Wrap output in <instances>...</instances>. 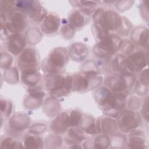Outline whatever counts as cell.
<instances>
[{"mask_svg":"<svg viewBox=\"0 0 149 149\" xmlns=\"http://www.w3.org/2000/svg\"><path fill=\"white\" fill-rule=\"evenodd\" d=\"M128 93L113 92L106 86L97 88L94 99L105 115L116 118L126 105Z\"/></svg>","mask_w":149,"mask_h":149,"instance_id":"cell-1","label":"cell"},{"mask_svg":"<svg viewBox=\"0 0 149 149\" xmlns=\"http://www.w3.org/2000/svg\"><path fill=\"white\" fill-rule=\"evenodd\" d=\"M43 79L45 90L53 97L66 96L72 90V76L69 74L46 73Z\"/></svg>","mask_w":149,"mask_h":149,"instance_id":"cell-2","label":"cell"},{"mask_svg":"<svg viewBox=\"0 0 149 149\" xmlns=\"http://www.w3.org/2000/svg\"><path fill=\"white\" fill-rule=\"evenodd\" d=\"M69 57L66 48L58 47L52 49L41 63V69L45 73L62 72L66 67Z\"/></svg>","mask_w":149,"mask_h":149,"instance_id":"cell-3","label":"cell"},{"mask_svg":"<svg viewBox=\"0 0 149 149\" xmlns=\"http://www.w3.org/2000/svg\"><path fill=\"white\" fill-rule=\"evenodd\" d=\"M121 16L112 9L97 8L93 15V25L97 26L109 33H115L120 24Z\"/></svg>","mask_w":149,"mask_h":149,"instance_id":"cell-4","label":"cell"},{"mask_svg":"<svg viewBox=\"0 0 149 149\" xmlns=\"http://www.w3.org/2000/svg\"><path fill=\"white\" fill-rule=\"evenodd\" d=\"M15 5L17 11L24 14L36 24L41 23L47 15V11L38 1H15Z\"/></svg>","mask_w":149,"mask_h":149,"instance_id":"cell-5","label":"cell"},{"mask_svg":"<svg viewBox=\"0 0 149 149\" xmlns=\"http://www.w3.org/2000/svg\"><path fill=\"white\" fill-rule=\"evenodd\" d=\"M122 41L120 36L111 33L107 37L97 41L93 47V52L100 59L112 56L119 51Z\"/></svg>","mask_w":149,"mask_h":149,"instance_id":"cell-6","label":"cell"},{"mask_svg":"<svg viewBox=\"0 0 149 149\" xmlns=\"http://www.w3.org/2000/svg\"><path fill=\"white\" fill-rule=\"evenodd\" d=\"M136 80L134 74L128 72L124 74L108 73L105 76V86L113 92L129 93Z\"/></svg>","mask_w":149,"mask_h":149,"instance_id":"cell-7","label":"cell"},{"mask_svg":"<svg viewBox=\"0 0 149 149\" xmlns=\"http://www.w3.org/2000/svg\"><path fill=\"white\" fill-rule=\"evenodd\" d=\"M1 32L8 37L11 34H22L29 27V19L22 13L16 10L6 20L1 19Z\"/></svg>","mask_w":149,"mask_h":149,"instance_id":"cell-8","label":"cell"},{"mask_svg":"<svg viewBox=\"0 0 149 149\" xmlns=\"http://www.w3.org/2000/svg\"><path fill=\"white\" fill-rule=\"evenodd\" d=\"M118 129L125 133H129L137 129L142 123L140 114L130 109L122 110L116 118Z\"/></svg>","mask_w":149,"mask_h":149,"instance_id":"cell-9","label":"cell"},{"mask_svg":"<svg viewBox=\"0 0 149 149\" xmlns=\"http://www.w3.org/2000/svg\"><path fill=\"white\" fill-rule=\"evenodd\" d=\"M40 58L38 51L29 47L18 56L17 65L20 72L27 70H38L40 68Z\"/></svg>","mask_w":149,"mask_h":149,"instance_id":"cell-10","label":"cell"},{"mask_svg":"<svg viewBox=\"0 0 149 149\" xmlns=\"http://www.w3.org/2000/svg\"><path fill=\"white\" fill-rule=\"evenodd\" d=\"M148 51L136 48L126 57V64L128 71L135 74L140 73L148 64Z\"/></svg>","mask_w":149,"mask_h":149,"instance_id":"cell-11","label":"cell"},{"mask_svg":"<svg viewBox=\"0 0 149 149\" xmlns=\"http://www.w3.org/2000/svg\"><path fill=\"white\" fill-rule=\"evenodd\" d=\"M92 14L86 10L73 9L69 14L67 21L70 27L76 31L82 29L90 22Z\"/></svg>","mask_w":149,"mask_h":149,"instance_id":"cell-12","label":"cell"},{"mask_svg":"<svg viewBox=\"0 0 149 149\" xmlns=\"http://www.w3.org/2000/svg\"><path fill=\"white\" fill-rule=\"evenodd\" d=\"M26 37L23 34H11L6 37L5 47L10 54L19 56L26 49Z\"/></svg>","mask_w":149,"mask_h":149,"instance_id":"cell-13","label":"cell"},{"mask_svg":"<svg viewBox=\"0 0 149 149\" xmlns=\"http://www.w3.org/2000/svg\"><path fill=\"white\" fill-rule=\"evenodd\" d=\"M131 41L139 48L148 51V28L144 25H139L132 29L130 33Z\"/></svg>","mask_w":149,"mask_h":149,"instance_id":"cell-14","label":"cell"},{"mask_svg":"<svg viewBox=\"0 0 149 149\" xmlns=\"http://www.w3.org/2000/svg\"><path fill=\"white\" fill-rule=\"evenodd\" d=\"M29 94L24 101V105L27 109H33L40 107L45 96V91L41 86L28 88Z\"/></svg>","mask_w":149,"mask_h":149,"instance_id":"cell-15","label":"cell"},{"mask_svg":"<svg viewBox=\"0 0 149 149\" xmlns=\"http://www.w3.org/2000/svg\"><path fill=\"white\" fill-rule=\"evenodd\" d=\"M70 127V123L67 111L59 113L49 125L50 131L58 135L65 133Z\"/></svg>","mask_w":149,"mask_h":149,"instance_id":"cell-16","label":"cell"},{"mask_svg":"<svg viewBox=\"0 0 149 149\" xmlns=\"http://www.w3.org/2000/svg\"><path fill=\"white\" fill-rule=\"evenodd\" d=\"M96 129L97 134L111 135L116 133L118 127L114 118L108 116H101L96 119Z\"/></svg>","mask_w":149,"mask_h":149,"instance_id":"cell-17","label":"cell"},{"mask_svg":"<svg viewBox=\"0 0 149 149\" xmlns=\"http://www.w3.org/2000/svg\"><path fill=\"white\" fill-rule=\"evenodd\" d=\"M61 23L59 16L56 13H50L47 15L41 23L40 29L45 34H52L58 31Z\"/></svg>","mask_w":149,"mask_h":149,"instance_id":"cell-18","label":"cell"},{"mask_svg":"<svg viewBox=\"0 0 149 149\" xmlns=\"http://www.w3.org/2000/svg\"><path fill=\"white\" fill-rule=\"evenodd\" d=\"M86 139L85 133L79 127L69 128L64 136L65 143L72 146L69 148H76V146L83 143Z\"/></svg>","mask_w":149,"mask_h":149,"instance_id":"cell-19","label":"cell"},{"mask_svg":"<svg viewBox=\"0 0 149 149\" xmlns=\"http://www.w3.org/2000/svg\"><path fill=\"white\" fill-rule=\"evenodd\" d=\"M30 119L25 113H16L10 119L9 126L12 133H21L29 126Z\"/></svg>","mask_w":149,"mask_h":149,"instance_id":"cell-20","label":"cell"},{"mask_svg":"<svg viewBox=\"0 0 149 149\" xmlns=\"http://www.w3.org/2000/svg\"><path fill=\"white\" fill-rule=\"evenodd\" d=\"M68 54L69 57L74 61H83L87 56L88 50L87 46L81 42H74L69 46Z\"/></svg>","mask_w":149,"mask_h":149,"instance_id":"cell-21","label":"cell"},{"mask_svg":"<svg viewBox=\"0 0 149 149\" xmlns=\"http://www.w3.org/2000/svg\"><path fill=\"white\" fill-rule=\"evenodd\" d=\"M72 76V91L84 93L91 90L89 78L83 73H76Z\"/></svg>","mask_w":149,"mask_h":149,"instance_id":"cell-22","label":"cell"},{"mask_svg":"<svg viewBox=\"0 0 149 149\" xmlns=\"http://www.w3.org/2000/svg\"><path fill=\"white\" fill-rule=\"evenodd\" d=\"M146 138L145 133L140 129H136L129 133L127 140V146L132 148H146Z\"/></svg>","mask_w":149,"mask_h":149,"instance_id":"cell-23","label":"cell"},{"mask_svg":"<svg viewBox=\"0 0 149 149\" xmlns=\"http://www.w3.org/2000/svg\"><path fill=\"white\" fill-rule=\"evenodd\" d=\"M42 79L38 70H27L21 72V81L28 88L37 86Z\"/></svg>","mask_w":149,"mask_h":149,"instance_id":"cell-24","label":"cell"},{"mask_svg":"<svg viewBox=\"0 0 149 149\" xmlns=\"http://www.w3.org/2000/svg\"><path fill=\"white\" fill-rule=\"evenodd\" d=\"M96 119L94 116L83 113L79 127L86 134L90 135H98L96 129Z\"/></svg>","mask_w":149,"mask_h":149,"instance_id":"cell-25","label":"cell"},{"mask_svg":"<svg viewBox=\"0 0 149 149\" xmlns=\"http://www.w3.org/2000/svg\"><path fill=\"white\" fill-rule=\"evenodd\" d=\"M24 146L29 148H43L44 141L43 139L39 134L28 132L24 137Z\"/></svg>","mask_w":149,"mask_h":149,"instance_id":"cell-26","label":"cell"},{"mask_svg":"<svg viewBox=\"0 0 149 149\" xmlns=\"http://www.w3.org/2000/svg\"><path fill=\"white\" fill-rule=\"evenodd\" d=\"M16 10H17L15 5V1H1V19H6L10 15Z\"/></svg>","mask_w":149,"mask_h":149,"instance_id":"cell-27","label":"cell"},{"mask_svg":"<svg viewBox=\"0 0 149 149\" xmlns=\"http://www.w3.org/2000/svg\"><path fill=\"white\" fill-rule=\"evenodd\" d=\"M69 3L73 6L77 8V9L86 10L93 13L97 8L98 2L90 1H69Z\"/></svg>","mask_w":149,"mask_h":149,"instance_id":"cell-28","label":"cell"},{"mask_svg":"<svg viewBox=\"0 0 149 149\" xmlns=\"http://www.w3.org/2000/svg\"><path fill=\"white\" fill-rule=\"evenodd\" d=\"M132 29V24L131 22L126 17L121 16L119 26L115 34L119 36H126L130 34Z\"/></svg>","mask_w":149,"mask_h":149,"instance_id":"cell-29","label":"cell"},{"mask_svg":"<svg viewBox=\"0 0 149 149\" xmlns=\"http://www.w3.org/2000/svg\"><path fill=\"white\" fill-rule=\"evenodd\" d=\"M82 73L85 75L100 74V70L96 62L93 60H88L85 62L81 68Z\"/></svg>","mask_w":149,"mask_h":149,"instance_id":"cell-30","label":"cell"},{"mask_svg":"<svg viewBox=\"0 0 149 149\" xmlns=\"http://www.w3.org/2000/svg\"><path fill=\"white\" fill-rule=\"evenodd\" d=\"M111 144L110 137L108 134H99L93 141V148H109Z\"/></svg>","mask_w":149,"mask_h":149,"instance_id":"cell-31","label":"cell"},{"mask_svg":"<svg viewBox=\"0 0 149 149\" xmlns=\"http://www.w3.org/2000/svg\"><path fill=\"white\" fill-rule=\"evenodd\" d=\"M66 111L69 116L71 127H79L83 113L77 109H70Z\"/></svg>","mask_w":149,"mask_h":149,"instance_id":"cell-32","label":"cell"},{"mask_svg":"<svg viewBox=\"0 0 149 149\" xmlns=\"http://www.w3.org/2000/svg\"><path fill=\"white\" fill-rule=\"evenodd\" d=\"M22 143L19 141H17L12 137L6 136L1 138V147L3 148H13L23 147Z\"/></svg>","mask_w":149,"mask_h":149,"instance_id":"cell-33","label":"cell"},{"mask_svg":"<svg viewBox=\"0 0 149 149\" xmlns=\"http://www.w3.org/2000/svg\"><path fill=\"white\" fill-rule=\"evenodd\" d=\"M111 135V137H110V146L111 147H112L116 144L114 148H123L125 147L123 146L127 144V139L123 134H116L115 133Z\"/></svg>","mask_w":149,"mask_h":149,"instance_id":"cell-34","label":"cell"},{"mask_svg":"<svg viewBox=\"0 0 149 149\" xmlns=\"http://www.w3.org/2000/svg\"><path fill=\"white\" fill-rule=\"evenodd\" d=\"M13 111V103L6 99L1 98V115L8 118Z\"/></svg>","mask_w":149,"mask_h":149,"instance_id":"cell-35","label":"cell"},{"mask_svg":"<svg viewBox=\"0 0 149 149\" xmlns=\"http://www.w3.org/2000/svg\"><path fill=\"white\" fill-rule=\"evenodd\" d=\"M136 48L137 47L130 40H124L122 41V43L119 51L120 54L126 57Z\"/></svg>","mask_w":149,"mask_h":149,"instance_id":"cell-36","label":"cell"},{"mask_svg":"<svg viewBox=\"0 0 149 149\" xmlns=\"http://www.w3.org/2000/svg\"><path fill=\"white\" fill-rule=\"evenodd\" d=\"M4 79L9 83H16L19 79V73L16 68H11L5 70Z\"/></svg>","mask_w":149,"mask_h":149,"instance_id":"cell-37","label":"cell"},{"mask_svg":"<svg viewBox=\"0 0 149 149\" xmlns=\"http://www.w3.org/2000/svg\"><path fill=\"white\" fill-rule=\"evenodd\" d=\"M33 38L30 44L34 45L39 42L41 38V34L40 30L37 27H31L29 30V35H27V40L29 41L31 38Z\"/></svg>","mask_w":149,"mask_h":149,"instance_id":"cell-38","label":"cell"},{"mask_svg":"<svg viewBox=\"0 0 149 149\" xmlns=\"http://www.w3.org/2000/svg\"><path fill=\"white\" fill-rule=\"evenodd\" d=\"M13 62L12 56L8 52L1 51V68L6 70L9 69Z\"/></svg>","mask_w":149,"mask_h":149,"instance_id":"cell-39","label":"cell"},{"mask_svg":"<svg viewBox=\"0 0 149 149\" xmlns=\"http://www.w3.org/2000/svg\"><path fill=\"white\" fill-rule=\"evenodd\" d=\"M62 26L61 29V33L63 37L68 39L72 38L75 34L74 31L69 25L67 20H65V22L62 23Z\"/></svg>","mask_w":149,"mask_h":149,"instance_id":"cell-40","label":"cell"},{"mask_svg":"<svg viewBox=\"0 0 149 149\" xmlns=\"http://www.w3.org/2000/svg\"><path fill=\"white\" fill-rule=\"evenodd\" d=\"M133 87L134 92L139 95H145L148 92V85L141 83L137 79L136 80Z\"/></svg>","mask_w":149,"mask_h":149,"instance_id":"cell-41","label":"cell"},{"mask_svg":"<svg viewBox=\"0 0 149 149\" xmlns=\"http://www.w3.org/2000/svg\"><path fill=\"white\" fill-rule=\"evenodd\" d=\"M47 129V125L46 124L43 123H36L30 126L29 132L40 135L45 132Z\"/></svg>","mask_w":149,"mask_h":149,"instance_id":"cell-42","label":"cell"},{"mask_svg":"<svg viewBox=\"0 0 149 149\" xmlns=\"http://www.w3.org/2000/svg\"><path fill=\"white\" fill-rule=\"evenodd\" d=\"M126 105L128 107V109L132 110H136L139 109L141 105V100L137 97L133 96L127 100Z\"/></svg>","mask_w":149,"mask_h":149,"instance_id":"cell-43","label":"cell"},{"mask_svg":"<svg viewBox=\"0 0 149 149\" xmlns=\"http://www.w3.org/2000/svg\"><path fill=\"white\" fill-rule=\"evenodd\" d=\"M148 97H146L143 102V104H142V108H141V115L143 117V118L147 121L148 122Z\"/></svg>","mask_w":149,"mask_h":149,"instance_id":"cell-44","label":"cell"}]
</instances>
